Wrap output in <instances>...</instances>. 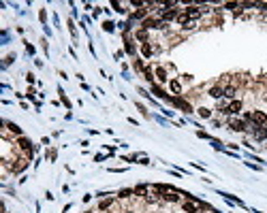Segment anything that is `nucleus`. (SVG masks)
<instances>
[{
  "mask_svg": "<svg viewBox=\"0 0 267 213\" xmlns=\"http://www.w3.org/2000/svg\"><path fill=\"white\" fill-rule=\"evenodd\" d=\"M246 119L254 121V126H259V128L267 124V115L263 113V111H254V113H248V115H246Z\"/></svg>",
  "mask_w": 267,
  "mask_h": 213,
  "instance_id": "1",
  "label": "nucleus"
},
{
  "mask_svg": "<svg viewBox=\"0 0 267 213\" xmlns=\"http://www.w3.org/2000/svg\"><path fill=\"white\" fill-rule=\"evenodd\" d=\"M242 100H233V102H231L229 106H227V109H222V111H224V113H229V115H235V113H239V111H242Z\"/></svg>",
  "mask_w": 267,
  "mask_h": 213,
  "instance_id": "2",
  "label": "nucleus"
},
{
  "mask_svg": "<svg viewBox=\"0 0 267 213\" xmlns=\"http://www.w3.org/2000/svg\"><path fill=\"white\" fill-rule=\"evenodd\" d=\"M229 126H231V130H235V132L246 130V121H242V119H231Z\"/></svg>",
  "mask_w": 267,
  "mask_h": 213,
  "instance_id": "3",
  "label": "nucleus"
},
{
  "mask_svg": "<svg viewBox=\"0 0 267 213\" xmlns=\"http://www.w3.org/2000/svg\"><path fill=\"white\" fill-rule=\"evenodd\" d=\"M173 105L180 106V109H184L186 113H190V111H193V109H190V105H188V102H184L182 98H173Z\"/></svg>",
  "mask_w": 267,
  "mask_h": 213,
  "instance_id": "4",
  "label": "nucleus"
},
{
  "mask_svg": "<svg viewBox=\"0 0 267 213\" xmlns=\"http://www.w3.org/2000/svg\"><path fill=\"white\" fill-rule=\"evenodd\" d=\"M171 19H177V11L175 9H169V11L162 13V22H171Z\"/></svg>",
  "mask_w": 267,
  "mask_h": 213,
  "instance_id": "5",
  "label": "nucleus"
},
{
  "mask_svg": "<svg viewBox=\"0 0 267 213\" xmlns=\"http://www.w3.org/2000/svg\"><path fill=\"white\" fill-rule=\"evenodd\" d=\"M17 145H19V147H22V149H24L28 156L32 154V149H30V141H28V139H19V141H17Z\"/></svg>",
  "mask_w": 267,
  "mask_h": 213,
  "instance_id": "6",
  "label": "nucleus"
},
{
  "mask_svg": "<svg viewBox=\"0 0 267 213\" xmlns=\"http://www.w3.org/2000/svg\"><path fill=\"white\" fill-rule=\"evenodd\" d=\"M152 92H154V94H156L158 98H165V100H169V98H167V94H165V92H162V90H160L158 85H152Z\"/></svg>",
  "mask_w": 267,
  "mask_h": 213,
  "instance_id": "7",
  "label": "nucleus"
},
{
  "mask_svg": "<svg viewBox=\"0 0 267 213\" xmlns=\"http://www.w3.org/2000/svg\"><path fill=\"white\" fill-rule=\"evenodd\" d=\"M186 15H188V17H199L201 11H199V9H194V7H188V9H186Z\"/></svg>",
  "mask_w": 267,
  "mask_h": 213,
  "instance_id": "8",
  "label": "nucleus"
},
{
  "mask_svg": "<svg viewBox=\"0 0 267 213\" xmlns=\"http://www.w3.org/2000/svg\"><path fill=\"white\" fill-rule=\"evenodd\" d=\"M141 51H143L146 58H150V56H152V45H150V43H143V45H141Z\"/></svg>",
  "mask_w": 267,
  "mask_h": 213,
  "instance_id": "9",
  "label": "nucleus"
},
{
  "mask_svg": "<svg viewBox=\"0 0 267 213\" xmlns=\"http://www.w3.org/2000/svg\"><path fill=\"white\" fill-rule=\"evenodd\" d=\"M222 96H227V98H233V96H235V85H229L227 90H222Z\"/></svg>",
  "mask_w": 267,
  "mask_h": 213,
  "instance_id": "10",
  "label": "nucleus"
},
{
  "mask_svg": "<svg viewBox=\"0 0 267 213\" xmlns=\"http://www.w3.org/2000/svg\"><path fill=\"white\" fill-rule=\"evenodd\" d=\"M165 201H171V202H175L177 201V194L171 190V192H165Z\"/></svg>",
  "mask_w": 267,
  "mask_h": 213,
  "instance_id": "11",
  "label": "nucleus"
},
{
  "mask_svg": "<svg viewBox=\"0 0 267 213\" xmlns=\"http://www.w3.org/2000/svg\"><path fill=\"white\" fill-rule=\"evenodd\" d=\"M156 77H158V81H167V72H165V68H156Z\"/></svg>",
  "mask_w": 267,
  "mask_h": 213,
  "instance_id": "12",
  "label": "nucleus"
},
{
  "mask_svg": "<svg viewBox=\"0 0 267 213\" xmlns=\"http://www.w3.org/2000/svg\"><path fill=\"white\" fill-rule=\"evenodd\" d=\"M197 207H199V205H194V202H186V205H184V209L188 213H197Z\"/></svg>",
  "mask_w": 267,
  "mask_h": 213,
  "instance_id": "13",
  "label": "nucleus"
},
{
  "mask_svg": "<svg viewBox=\"0 0 267 213\" xmlns=\"http://www.w3.org/2000/svg\"><path fill=\"white\" fill-rule=\"evenodd\" d=\"M209 96H212V98H220V96H222V90H220V87H212V90H209Z\"/></svg>",
  "mask_w": 267,
  "mask_h": 213,
  "instance_id": "14",
  "label": "nucleus"
},
{
  "mask_svg": "<svg viewBox=\"0 0 267 213\" xmlns=\"http://www.w3.org/2000/svg\"><path fill=\"white\" fill-rule=\"evenodd\" d=\"M171 90H173L175 94H180V92H182V85H180V81H171Z\"/></svg>",
  "mask_w": 267,
  "mask_h": 213,
  "instance_id": "15",
  "label": "nucleus"
},
{
  "mask_svg": "<svg viewBox=\"0 0 267 213\" xmlns=\"http://www.w3.org/2000/svg\"><path fill=\"white\" fill-rule=\"evenodd\" d=\"M199 115H201V117H209V115H212V111L205 109V106H201V109H199Z\"/></svg>",
  "mask_w": 267,
  "mask_h": 213,
  "instance_id": "16",
  "label": "nucleus"
},
{
  "mask_svg": "<svg viewBox=\"0 0 267 213\" xmlns=\"http://www.w3.org/2000/svg\"><path fill=\"white\" fill-rule=\"evenodd\" d=\"M126 51H128V53H135V45H133L131 38H126Z\"/></svg>",
  "mask_w": 267,
  "mask_h": 213,
  "instance_id": "17",
  "label": "nucleus"
},
{
  "mask_svg": "<svg viewBox=\"0 0 267 213\" xmlns=\"http://www.w3.org/2000/svg\"><path fill=\"white\" fill-rule=\"evenodd\" d=\"M137 38H139V41H146V38H147L146 30H139V32H137Z\"/></svg>",
  "mask_w": 267,
  "mask_h": 213,
  "instance_id": "18",
  "label": "nucleus"
},
{
  "mask_svg": "<svg viewBox=\"0 0 267 213\" xmlns=\"http://www.w3.org/2000/svg\"><path fill=\"white\" fill-rule=\"evenodd\" d=\"M9 130H11V132H15V134H22V130H19V128H17L15 124H9Z\"/></svg>",
  "mask_w": 267,
  "mask_h": 213,
  "instance_id": "19",
  "label": "nucleus"
},
{
  "mask_svg": "<svg viewBox=\"0 0 267 213\" xmlns=\"http://www.w3.org/2000/svg\"><path fill=\"white\" fill-rule=\"evenodd\" d=\"M131 194H133V192H131V190H122V192H120V198H128V196H131Z\"/></svg>",
  "mask_w": 267,
  "mask_h": 213,
  "instance_id": "20",
  "label": "nucleus"
},
{
  "mask_svg": "<svg viewBox=\"0 0 267 213\" xmlns=\"http://www.w3.org/2000/svg\"><path fill=\"white\" fill-rule=\"evenodd\" d=\"M111 202H113L111 198H107V201H103V202H100V209H107V207H109Z\"/></svg>",
  "mask_w": 267,
  "mask_h": 213,
  "instance_id": "21",
  "label": "nucleus"
},
{
  "mask_svg": "<svg viewBox=\"0 0 267 213\" xmlns=\"http://www.w3.org/2000/svg\"><path fill=\"white\" fill-rule=\"evenodd\" d=\"M224 7H227V9H237V7H239V4H237V2H227V4H224Z\"/></svg>",
  "mask_w": 267,
  "mask_h": 213,
  "instance_id": "22",
  "label": "nucleus"
},
{
  "mask_svg": "<svg viewBox=\"0 0 267 213\" xmlns=\"http://www.w3.org/2000/svg\"><path fill=\"white\" fill-rule=\"evenodd\" d=\"M105 30H109V32H111V30H113V24H111V22H107V24H105Z\"/></svg>",
  "mask_w": 267,
  "mask_h": 213,
  "instance_id": "23",
  "label": "nucleus"
}]
</instances>
